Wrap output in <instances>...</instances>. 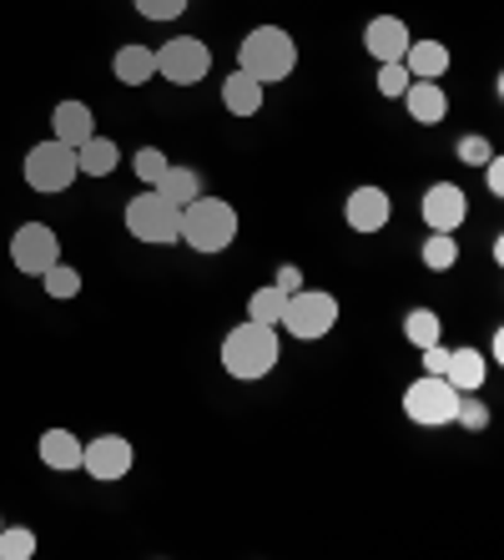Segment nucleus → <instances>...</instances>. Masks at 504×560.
I'll return each instance as SVG.
<instances>
[{
  "label": "nucleus",
  "mask_w": 504,
  "mask_h": 560,
  "mask_svg": "<svg viewBox=\"0 0 504 560\" xmlns=\"http://www.w3.org/2000/svg\"><path fill=\"white\" fill-rule=\"evenodd\" d=\"M278 364H283V339H278V328L247 318V324H237L233 334L222 339V369L233 378H243V384L268 378Z\"/></svg>",
  "instance_id": "nucleus-1"
},
{
  "label": "nucleus",
  "mask_w": 504,
  "mask_h": 560,
  "mask_svg": "<svg viewBox=\"0 0 504 560\" xmlns=\"http://www.w3.org/2000/svg\"><path fill=\"white\" fill-rule=\"evenodd\" d=\"M237 233H243V218H237L233 202H222V197H192L187 208H181V237L177 243H187L192 253H227L237 243Z\"/></svg>",
  "instance_id": "nucleus-2"
},
{
  "label": "nucleus",
  "mask_w": 504,
  "mask_h": 560,
  "mask_svg": "<svg viewBox=\"0 0 504 560\" xmlns=\"http://www.w3.org/2000/svg\"><path fill=\"white\" fill-rule=\"evenodd\" d=\"M237 71H247L258 86H278L297 71V40L283 26H253L237 46Z\"/></svg>",
  "instance_id": "nucleus-3"
},
{
  "label": "nucleus",
  "mask_w": 504,
  "mask_h": 560,
  "mask_svg": "<svg viewBox=\"0 0 504 560\" xmlns=\"http://www.w3.org/2000/svg\"><path fill=\"white\" fill-rule=\"evenodd\" d=\"M121 222H127V233L137 237V243H146V248H172L181 237V208H172L156 187L142 197H131Z\"/></svg>",
  "instance_id": "nucleus-4"
},
{
  "label": "nucleus",
  "mask_w": 504,
  "mask_h": 560,
  "mask_svg": "<svg viewBox=\"0 0 504 560\" xmlns=\"http://www.w3.org/2000/svg\"><path fill=\"white\" fill-rule=\"evenodd\" d=\"M338 324V299L333 293H324V288H297V293H288V308H283V324L293 339L313 343V339H328Z\"/></svg>",
  "instance_id": "nucleus-5"
},
{
  "label": "nucleus",
  "mask_w": 504,
  "mask_h": 560,
  "mask_svg": "<svg viewBox=\"0 0 504 560\" xmlns=\"http://www.w3.org/2000/svg\"><path fill=\"white\" fill-rule=\"evenodd\" d=\"M454 409H459V389H454L444 374H419L409 389H403V415L424 424V430H444L454 424Z\"/></svg>",
  "instance_id": "nucleus-6"
},
{
  "label": "nucleus",
  "mask_w": 504,
  "mask_h": 560,
  "mask_svg": "<svg viewBox=\"0 0 504 560\" xmlns=\"http://www.w3.org/2000/svg\"><path fill=\"white\" fill-rule=\"evenodd\" d=\"M212 71V46L197 36H172L156 46V77L172 86H197Z\"/></svg>",
  "instance_id": "nucleus-7"
},
{
  "label": "nucleus",
  "mask_w": 504,
  "mask_h": 560,
  "mask_svg": "<svg viewBox=\"0 0 504 560\" xmlns=\"http://www.w3.org/2000/svg\"><path fill=\"white\" fill-rule=\"evenodd\" d=\"M26 183H31V192H66V187L81 177V167H77V147H66V142H36L26 152Z\"/></svg>",
  "instance_id": "nucleus-8"
},
{
  "label": "nucleus",
  "mask_w": 504,
  "mask_h": 560,
  "mask_svg": "<svg viewBox=\"0 0 504 560\" xmlns=\"http://www.w3.org/2000/svg\"><path fill=\"white\" fill-rule=\"evenodd\" d=\"M11 262L15 273L40 278L51 262H61V237H56L51 222H21L11 233Z\"/></svg>",
  "instance_id": "nucleus-9"
},
{
  "label": "nucleus",
  "mask_w": 504,
  "mask_h": 560,
  "mask_svg": "<svg viewBox=\"0 0 504 560\" xmlns=\"http://www.w3.org/2000/svg\"><path fill=\"white\" fill-rule=\"evenodd\" d=\"M131 465H137V450H131L127 434H96V440L81 444V469H86L91 480L117 485L131 475Z\"/></svg>",
  "instance_id": "nucleus-10"
},
{
  "label": "nucleus",
  "mask_w": 504,
  "mask_h": 560,
  "mask_svg": "<svg viewBox=\"0 0 504 560\" xmlns=\"http://www.w3.org/2000/svg\"><path fill=\"white\" fill-rule=\"evenodd\" d=\"M343 218H349L353 233L363 237H374L388 228V218H394V202H388V192L378 183H363L349 192V202H343Z\"/></svg>",
  "instance_id": "nucleus-11"
},
{
  "label": "nucleus",
  "mask_w": 504,
  "mask_h": 560,
  "mask_svg": "<svg viewBox=\"0 0 504 560\" xmlns=\"http://www.w3.org/2000/svg\"><path fill=\"white\" fill-rule=\"evenodd\" d=\"M419 212H424L429 233H454V228L469 218V197L459 183H434L424 192V202H419Z\"/></svg>",
  "instance_id": "nucleus-12"
},
{
  "label": "nucleus",
  "mask_w": 504,
  "mask_h": 560,
  "mask_svg": "<svg viewBox=\"0 0 504 560\" xmlns=\"http://www.w3.org/2000/svg\"><path fill=\"white\" fill-rule=\"evenodd\" d=\"M409 40H414V31H409V21H399V15H374V21L363 26V46H368V56H374L378 66L403 61Z\"/></svg>",
  "instance_id": "nucleus-13"
},
{
  "label": "nucleus",
  "mask_w": 504,
  "mask_h": 560,
  "mask_svg": "<svg viewBox=\"0 0 504 560\" xmlns=\"http://www.w3.org/2000/svg\"><path fill=\"white\" fill-rule=\"evenodd\" d=\"M403 106H409V121H419V127H439V121L449 117V92H444L439 81H409Z\"/></svg>",
  "instance_id": "nucleus-14"
},
{
  "label": "nucleus",
  "mask_w": 504,
  "mask_h": 560,
  "mask_svg": "<svg viewBox=\"0 0 504 560\" xmlns=\"http://www.w3.org/2000/svg\"><path fill=\"white\" fill-rule=\"evenodd\" d=\"M51 137L66 147H81L86 137H96V117L86 102H56L51 106Z\"/></svg>",
  "instance_id": "nucleus-15"
},
{
  "label": "nucleus",
  "mask_w": 504,
  "mask_h": 560,
  "mask_svg": "<svg viewBox=\"0 0 504 560\" xmlns=\"http://www.w3.org/2000/svg\"><path fill=\"white\" fill-rule=\"evenodd\" d=\"M112 77H117L121 86H146V81L156 77V51L152 46H137V40L117 46V56H112Z\"/></svg>",
  "instance_id": "nucleus-16"
},
{
  "label": "nucleus",
  "mask_w": 504,
  "mask_h": 560,
  "mask_svg": "<svg viewBox=\"0 0 504 560\" xmlns=\"http://www.w3.org/2000/svg\"><path fill=\"white\" fill-rule=\"evenodd\" d=\"M81 444H86V440H77L71 430H46V434H40V444H36V455H40V465H46V469L71 475V469H81Z\"/></svg>",
  "instance_id": "nucleus-17"
},
{
  "label": "nucleus",
  "mask_w": 504,
  "mask_h": 560,
  "mask_svg": "<svg viewBox=\"0 0 504 560\" xmlns=\"http://www.w3.org/2000/svg\"><path fill=\"white\" fill-rule=\"evenodd\" d=\"M449 46L444 40H409V51H403V66H409V77L414 81H444L449 71Z\"/></svg>",
  "instance_id": "nucleus-18"
},
{
  "label": "nucleus",
  "mask_w": 504,
  "mask_h": 560,
  "mask_svg": "<svg viewBox=\"0 0 504 560\" xmlns=\"http://www.w3.org/2000/svg\"><path fill=\"white\" fill-rule=\"evenodd\" d=\"M484 374H490V364H484V353L479 349H449V369H444V378H449L459 394H479L484 389Z\"/></svg>",
  "instance_id": "nucleus-19"
},
{
  "label": "nucleus",
  "mask_w": 504,
  "mask_h": 560,
  "mask_svg": "<svg viewBox=\"0 0 504 560\" xmlns=\"http://www.w3.org/2000/svg\"><path fill=\"white\" fill-rule=\"evenodd\" d=\"M262 92H268V86H258L247 71H233V77L222 81V106H227L233 117H258V112H262Z\"/></svg>",
  "instance_id": "nucleus-20"
},
{
  "label": "nucleus",
  "mask_w": 504,
  "mask_h": 560,
  "mask_svg": "<svg viewBox=\"0 0 504 560\" xmlns=\"http://www.w3.org/2000/svg\"><path fill=\"white\" fill-rule=\"evenodd\" d=\"M117 162H121V152H117V142H112V137H86V142L77 147L81 177H112V172H117Z\"/></svg>",
  "instance_id": "nucleus-21"
},
{
  "label": "nucleus",
  "mask_w": 504,
  "mask_h": 560,
  "mask_svg": "<svg viewBox=\"0 0 504 560\" xmlns=\"http://www.w3.org/2000/svg\"><path fill=\"white\" fill-rule=\"evenodd\" d=\"M156 192L167 197L172 208H187L192 197H202V172L197 167H167L156 177Z\"/></svg>",
  "instance_id": "nucleus-22"
},
{
  "label": "nucleus",
  "mask_w": 504,
  "mask_h": 560,
  "mask_svg": "<svg viewBox=\"0 0 504 560\" xmlns=\"http://www.w3.org/2000/svg\"><path fill=\"white\" fill-rule=\"evenodd\" d=\"M283 308H288V293L278 283H262L258 293L247 299V318H253V324H268V328L283 324Z\"/></svg>",
  "instance_id": "nucleus-23"
},
{
  "label": "nucleus",
  "mask_w": 504,
  "mask_h": 560,
  "mask_svg": "<svg viewBox=\"0 0 504 560\" xmlns=\"http://www.w3.org/2000/svg\"><path fill=\"white\" fill-rule=\"evenodd\" d=\"M403 339L414 343V349H429V343L444 339V324L434 308H409V318H403Z\"/></svg>",
  "instance_id": "nucleus-24"
},
{
  "label": "nucleus",
  "mask_w": 504,
  "mask_h": 560,
  "mask_svg": "<svg viewBox=\"0 0 504 560\" xmlns=\"http://www.w3.org/2000/svg\"><path fill=\"white\" fill-rule=\"evenodd\" d=\"M419 258H424L429 273H449L454 262H459V243H454V233H429Z\"/></svg>",
  "instance_id": "nucleus-25"
},
{
  "label": "nucleus",
  "mask_w": 504,
  "mask_h": 560,
  "mask_svg": "<svg viewBox=\"0 0 504 560\" xmlns=\"http://www.w3.org/2000/svg\"><path fill=\"white\" fill-rule=\"evenodd\" d=\"M36 546L40 540L31 525H0V560H31Z\"/></svg>",
  "instance_id": "nucleus-26"
},
{
  "label": "nucleus",
  "mask_w": 504,
  "mask_h": 560,
  "mask_svg": "<svg viewBox=\"0 0 504 560\" xmlns=\"http://www.w3.org/2000/svg\"><path fill=\"white\" fill-rule=\"evenodd\" d=\"M40 288H46L51 299H77V293H81V273L71 268V262H51V268L40 273Z\"/></svg>",
  "instance_id": "nucleus-27"
},
{
  "label": "nucleus",
  "mask_w": 504,
  "mask_h": 560,
  "mask_svg": "<svg viewBox=\"0 0 504 560\" xmlns=\"http://www.w3.org/2000/svg\"><path fill=\"white\" fill-rule=\"evenodd\" d=\"M409 81H414V77H409V66H403V61H384V66H378V96H403V92H409Z\"/></svg>",
  "instance_id": "nucleus-28"
},
{
  "label": "nucleus",
  "mask_w": 504,
  "mask_h": 560,
  "mask_svg": "<svg viewBox=\"0 0 504 560\" xmlns=\"http://www.w3.org/2000/svg\"><path fill=\"white\" fill-rule=\"evenodd\" d=\"M131 167H137V177H142L146 187H156V177H162V172H167L172 162H167V152H156V147H142V152H137V162H131Z\"/></svg>",
  "instance_id": "nucleus-29"
},
{
  "label": "nucleus",
  "mask_w": 504,
  "mask_h": 560,
  "mask_svg": "<svg viewBox=\"0 0 504 560\" xmlns=\"http://www.w3.org/2000/svg\"><path fill=\"white\" fill-rule=\"evenodd\" d=\"M454 424H465V430H484V424H490V409L479 405L474 394H459V409H454Z\"/></svg>",
  "instance_id": "nucleus-30"
},
{
  "label": "nucleus",
  "mask_w": 504,
  "mask_h": 560,
  "mask_svg": "<svg viewBox=\"0 0 504 560\" xmlns=\"http://www.w3.org/2000/svg\"><path fill=\"white\" fill-rule=\"evenodd\" d=\"M137 5V15H146V21H177L181 11H187V0H131Z\"/></svg>",
  "instance_id": "nucleus-31"
},
{
  "label": "nucleus",
  "mask_w": 504,
  "mask_h": 560,
  "mask_svg": "<svg viewBox=\"0 0 504 560\" xmlns=\"http://www.w3.org/2000/svg\"><path fill=\"white\" fill-rule=\"evenodd\" d=\"M490 142H484V137H465V142H459V162H469V167H484V162H490Z\"/></svg>",
  "instance_id": "nucleus-32"
},
{
  "label": "nucleus",
  "mask_w": 504,
  "mask_h": 560,
  "mask_svg": "<svg viewBox=\"0 0 504 560\" xmlns=\"http://www.w3.org/2000/svg\"><path fill=\"white\" fill-rule=\"evenodd\" d=\"M444 369H449V349H444V339H439L424 349V374H444Z\"/></svg>",
  "instance_id": "nucleus-33"
},
{
  "label": "nucleus",
  "mask_w": 504,
  "mask_h": 560,
  "mask_svg": "<svg viewBox=\"0 0 504 560\" xmlns=\"http://www.w3.org/2000/svg\"><path fill=\"white\" fill-rule=\"evenodd\" d=\"M484 187H490L494 197L504 192V156H490V162H484Z\"/></svg>",
  "instance_id": "nucleus-34"
},
{
  "label": "nucleus",
  "mask_w": 504,
  "mask_h": 560,
  "mask_svg": "<svg viewBox=\"0 0 504 560\" xmlns=\"http://www.w3.org/2000/svg\"><path fill=\"white\" fill-rule=\"evenodd\" d=\"M278 288H283V293H297V288H303V273H297V262H283V273H278Z\"/></svg>",
  "instance_id": "nucleus-35"
},
{
  "label": "nucleus",
  "mask_w": 504,
  "mask_h": 560,
  "mask_svg": "<svg viewBox=\"0 0 504 560\" xmlns=\"http://www.w3.org/2000/svg\"><path fill=\"white\" fill-rule=\"evenodd\" d=\"M0 525H5V521H0Z\"/></svg>",
  "instance_id": "nucleus-36"
}]
</instances>
